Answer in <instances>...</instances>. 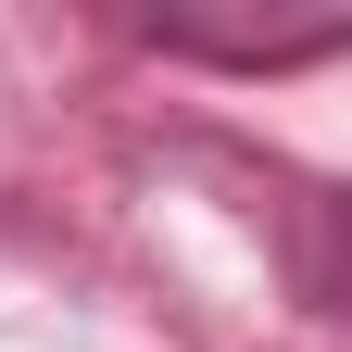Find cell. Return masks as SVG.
<instances>
[{
    "instance_id": "6da1fadb",
    "label": "cell",
    "mask_w": 352,
    "mask_h": 352,
    "mask_svg": "<svg viewBox=\"0 0 352 352\" xmlns=\"http://www.w3.org/2000/svg\"><path fill=\"white\" fill-rule=\"evenodd\" d=\"M289 277L315 315H352V189H315L302 201V227H289Z\"/></svg>"
}]
</instances>
